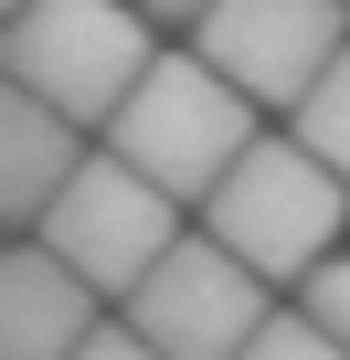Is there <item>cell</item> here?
Masks as SVG:
<instances>
[{
    "mask_svg": "<svg viewBox=\"0 0 350 360\" xmlns=\"http://www.w3.org/2000/svg\"><path fill=\"white\" fill-rule=\"evenodd\" d=\"M106 148L138 159L159 191L213 202V180L255 148V96H244L202 43H192V53H159V64L127 85V106L106 117Z\"/></svg>",
    "mask_w": 350,
    "mask_h": 360,
    "instance_id": "obj_1",
    "label": "cell"
},
{
    "mask_svg": "<svg viewBox=\"0 0 350 360\" xmlns=\"http://www.w3.org/2000/svg\"><path fill=\"white\" fill-rule=\"evenodd\" d=\"M339 212H350V180L287 127V138H255L223 180H213V202H202V233H223L255 276L276 286H308L339 244Z\"/></svg>",
    "mask_w": 350,
    "mask_h": 360,
    "instance_id": "obj_2",
    "label": "cell"
},
{
    "mask_svg": "<svg viewBox=\"0 0 350 360\" xmlns=\"http://www.w3.org/2000/svg\"><path fill=\"white\" fill-rule=\"evenodd\" d=\"M149 22H159L149 0H22V11H0V75L106 127L127 106V85L159 64Z\"/></svg>",
    "mask_w": 350,
    "mask_h": 360,
    "instance_id": "obj_3",
    "label": "cell"
},
{
    "mask_svg": "<svg viewBox=\"0 0 350 360\" xmlns=\"http://www.w3.org/2000/svg\"><path fill=\"white\" fill-rule=\"evenodd\" d=\"M96 297H127L170 244H181V191H159V180L138 169V159H117V148H85V169L54 191V212L32 223Z\"/></svg>",
    "mask_w": 350,
    "mask_h": 360,
    "instance_id": "obj_4",
    "label": "cell"
},
{
    "mask_svg": "<svg viewBox=\"0 0 350 360\" xmlns=\"http://www.w3.org/2000/svg\"><path fill=\"white\" fill-rule=\"evenodd\" d=\"M265 286H276V276H255L223 233H181V244L117 297V318H127L149 349H170V360H234V349L276 318Z\"/></svg>",
    "mask_w": 350,
    "mask_h": 360,
    "instance_id": "obj_5",
    "label": "cell"
},
{
    "mask_svg": "<svg viewBox=\"0 0 350 360\" xmlns=\"http://www.w3.org/2000/svg\"><path fill=\"white\" fill-rule=\"evenodd\" d=\"M192 43L255 106H297L350 53V0H202V11H192Z\"/></svg>",
    "mask_w": 350,
    "mask_h": 360,
    "instance_id": "obj_6",
    "label": "cell"
},
{
    "mask_svg": "<svg viewBox=\"0 0 350 360\" xmlns=\"http://www.w3.org/2000/svg\"><path fill=\"white\" fill-rule=\"evenodd\" d=\"M106 297L43 244V233H22L11 255H0V360H75L106 318H96Z\"/></svg>",
    "mask_w": 350,
    "mask_h": 360,
    "instance_id": "obj_7",
    "label": "cell"
},
{
    "mask_svg": "<svg viewBox=\"0 0 350 360\" xmlns=\"http://www.w3.org/2000/svg\"><path fill=\"white\" fill-rule=\"evenodd\" d=\"M75 169H85V117H64L32 85H0V212H11V233H32L54 212Z\"/></svg>",
    "mask_w": 350,
    "mask_h": 360,
    "instance_id": "obj_8",
    "label": "cell"
},
{
    "mask_svg": "<svg viewBox=\"0 0 350 360\" xmlns=\"http://www.w3.org/2000/svg\"><path fill=\"white\" fill-rule=\"evenodd\" d=\"M287 127H297V138H308V148H318V159L350 180V53H339V64H329V75H318V85L287 106Z\"/></svg>",
    "mask_w": 350,
    "mask_h": 360,
    "instance_id": "obj_9",
    "label": "cell"
},
{
    "mask_svg": "<svg viewBox=\"0 0 350 360\" xmlns=\"http://www.w3.org/2000/svg\"><path fill=\"white\" fill-rule=\"evenodd\" d=\"M234 360H350V339H339V328H318L308 307H287V318H265Z\"/></svg>",
    "mask_w": 350,
    "mask_h": 360,
    "instance_id": "obj_10",
    "label": "cell"
},
{
    "mask_svg": "<svg viewBox=\"0 0 350 360\" xmlns=\"http://www.w3.org/2000/svg\"><path fill=\"white\" fill-rule=\"evenodd\" d=\"M297 297H308V318H318V328H339V339H350V255H329Z\"/></svg>",
    "mask_w": 350,
    "mask_h": 360,
    "instance_id": "obj_11",
    "label": "cell"
},
{
    "mask_svg": "<svg viewBox=\"0 0 350 360\" xmlns=\"http://www.w3.org/2000/svg\"><path fill=\"white\" fill-rule=\"evenodd\" d=\"M75 360H170V349H149V339H138V328L117 318V328H96V339H85Z\"/></svg>",
    "mask_w": 350,
    "mask_h": 360,
    "instance_id": "obj_12",
    "label": "cell"
},
{
    "mask_svg": "<svg viewBox=\"0 0 350 360\" xmlns=\"http://www.w3.org/2000/svg\"><path fill=\"white\" fill-rule=\"evenodd\" d=\"M149 11H159V22H192V11H202V0H149Z\"/></svg>",
    "mask_w": 350,
    "mask_h": 360,
    "instance_id": "obj_13",
    "label": "cell"
},
{
    "mask_svg": "<svg viewBox=\"0 0 350 360\" xmlns=\"http://www.w3.org/2000/svg\"><path fill=\"white\" fill-rule=\"evenodd\" d=\"M0 11H22V0H0Z\"/></svg>",
    "mask_w": 350,
    "mask_h": 360,
    "instance_id": "obj_14",
    "label": "cell"
}]
</instances>
